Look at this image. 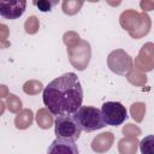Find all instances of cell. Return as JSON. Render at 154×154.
<instances>
[{
	"instance_id": "10",
	"label": "cell",
	"mask_w": 154,
	"mask_h": 154,
	"mask_svg": "<svg viewBox=\"0 0 154 154\" xmlns=\"http://www.w3.org/2000/svg\"><path fill=\"white\" fill-rule=\"evenodd\" d=\"M113 142H114V135L112 132H109V131H106V132H102V134L97 135L93 140L91 149L95 153L102 154V153H106L107 150L111 149Z\"/></svg>"
},
{
	"instance_id": "3",
	"label": "cell",
	"mask_w": 154,
	"mask_h": 154,
	"mask_svg": "<svg viewBox=\"0 0 154 154\" xmlns=\"http://www.w3.org/2000/svg\"><path fill=\"white\" fill-rule=\"evenodd\" d=\"M81 131L82 130L77 125L72 114L58 116L57 119L54 120V132L57 135V138H63L75 142L76 140L79 138Z\"/></svg>"
},
{
	"instance_id": "18",
	"label": "cell",
	"mask_w": 154,
	"mask_h": 154,
	"mask_svg": "<svg viewBox=\"0 0 154 154\" xmlns=\"http://www.w3.org/2000/svg\"><path fill=\"white\" fill-rule=\"evenodd\" d=\"M130 114L132 119L137 123H141L146 114V105L144 102H135L130 107Z\"/></svg>"
},
{
	"instance_id": "8",
	"label": "cell",
	"mask_w": 154,
	"mask_h": 154,
	"mask_svg": "<svg viewBox=\"0 0 154 154\" xmlns=\"http://www.w3.org/2000/svg\"><path fill=\"white\" fill-rule=\"evenodd\" d=\"M26 7V1L17 0V1H0V16L6 19H16L19 18Z\"/></svg>"
},
{
	"instance_id": "25",
	"label": "cell",
	"mask_w": 154,
	"mask_h": 154,
	"mask_svg": "<svg viewBox=\"0 0 154 154\" xmlns=\"http://www.w3.org/2000/svg\"><path fill=\"white\" fill-rule=\"evenodd\" d=\"M141 129L134 124H126L123 128V134L125 135V137H137L138 135H141Z\"/></svg>"
},
{
	"instance_id": "29",
	"label": "cell",
	"mask_w": 154,
	"mask_h": 154,
	"mask_svg": "<svg viewBox=\"0 0 154 154\" xmlns=\"http://www.w3.org/2000/svg\"><path fill=\"white\" fill-rule=\"evenodd\" d=\"M5 109H6V103H4V102L0 100V116H2V114H4Z\"/></svg>"
},
{
	"instance_id": "20",
	"label": "cell",
	"mask_w": 154,
	"mask_h": 154,
	"mask_svg": "<svg viewBox=\"0 0 154 154\" xmlns=\"http://www.w3.org/2000/svg\"><path fill=\"white\" fill-rule=\"evenodd\" d=\"M6 107L8 108L10 112L12 113H19L22 111V101L20 99L14 95V94H10L7 97H6Z\"/></svg>"
},
{
	"instance_id": "22",
	"label": "cell",
	"mask_w": 154,
	"mask_h": 154,
	"mask_svg": "<svg viewBox=\"0 0 154 154\" xmlns=\"http://www.w3.org/2000/svg\"><path fill=\"white\" fill-rule=\"evenodd\" d=\"M153 144H154V136L148 135L141 142H138V147L142 154H154L153 153Z\"/></svg>"
},
{
	"instance_id": "23",
	"label": "cell",
	"mask_w": 154,
	"mask_h": 154,
	"mask_svg": "<svg viewBox=\"0 0 154 154\" xmlns=\"http://www.w3.org/2000/svg\"><path fill=\"white\" fill-rule=\"evenodd\" d=\"M79 41H81L79 35L76 31H66L63 36V42L65 43V46L67 48H71V47L76 46Z\"/></svg>"
},
{
	"instance_id": "28",
	"label": "cell",
	"mask_w": 154,
	"mask_h": 154,
	"mask_svg": "<svg viewBox=\"0 0 154 154\" xmlns=\"http://www.w3.org/2000/svg\"><path fill=\"white\" fill-rule=\"evenodd\" d=\"M10 95L8 93V88L5 85V84H0V100L2 97H7Z\"/></svg>"
},
{
	"instance_id": "24",
	"label": "cell",
	"mask_w": 154,
	"mask_h": 154,
	"mask_svg": "<svg viewBox=\"0 0 154 154\" xmlns=\"http://www.w3.org/2000/svg\"><path fill=\"white\" fill-rule=\"evenodd\" d=\"M8 32V26L0 23V48H7L10 46V41L7 40Z\"/></svg>"
},
{
	"instance_id": "13",
	"label": "cell",
	"mask_w": 154,
	"mask_h": 154,
	"mask_svg": "<svg viewBox=\"0 0 154 154\" xmlns=\"http://www.w3.org/2000/svg\"><path fill=\"white\" fill-rule=\"evenodd\" d=\"M32 120H34V113H32V111L29 109V108H25V109H22L16 116V118H14V125L19 130H25V129H28L32 124Z\"/></svg>"
},
{
	"instance_id": "11",
	"label": "cell",
	"mask_w": 154,
	"mask_h": 154,
	"mask_svg": "<svg viewBox=\"0 0 154 154\" xmlns=\"http://www.w3.org/2000/svg\"><path fill=\"white\" fill-rule=\"evenodd\" d=\"M119 23L123 29L128 30V32L134 31L141 23V14L135 10H125L120 14Z\"/></svg>"
},
{
	"instance_id": "14",
	"label": "cell",
	"mask_w": 154,
	"mask_h": 154,
	"mask_svg": "<svg viewBox=\"0 0 154 154\" xmlns=\"http://www.w3.org/2000/svg\"><path fill=\"white\" fill-rule=\"evenodd\" d=\"M138 148L137 137H124L118 142L119 154H136Z\"/></svg>"
},
{
	"instance_id": "15",
	"label": "cell",
	"mask_w": 154,
	"mask_h": 154,
	"mask_svg": "<svg viewBox=\"0 0 154 154\" xmlns=\"http://www.w3.org/2000/svg\"><path fill=\"white\" fill-rule=\"evenodd\" d=\"M36 123L41 129H49L54 123L53 114L48 111V108H40L36 113Z\"/></svg>"
},
{
	"instance_id": "26",
	"label": "cell",
	"mask_w": 154,
	"mask_h": 154,
	"mask_svg": "<svg viewBox=\"0 0 154 154\" xmlns=\"http://www.w3.org/2000/svg\"><path fill=\"white\" fill-rule=\"evenodd\" d=\"M34 5L37 6L40 11H42V12H48V11H51V8H52V6L54 5V2H52V1H46V0H41V1H34Z\"/></svg>"
},
{
	"instance_id": "17",
	"label": "cell",
	"mask_w": 154,
	"mask_h": 154,
	"mask_svg": "<svg viewBox=\"0 0 154 154\" xmlns=\"http://www.w3.org/2000/svg\"><path fill=\"white\" fill-rule=\"evenodd\" d=\"M126 79L134 84V85H137V87H143L146 83H147V77L144 73L135 70L134 67H131V70L126 73Z\"/></svg>"
},
{
	"instance_id": "4",
	"label": "cell",
	"mask_w": 154,
	"mask_h": 154,
	"mask_svg": "<svg viewBox=\"0 0 154 154\" xmlns=\"http://www.w3.org/2000/svg\"><path fill=\"white\" fill-rule=\"evenodd\" d=\"M100 112H101V117L105 125L118 126L123 124L128 118L126 108L120 102H114V101L105 102Z\"/></svg>"
},
{
	"instance_id": "6",
	"label": "cell",
	"mask_w": 154,
	"mask_h": 154,
	"mask_svg": "<svg viewBox=\"0 0 154 154\" xmlns=\"http://www.w3.org/2000/svg\"><path fill=\"white\" fill-rule=\"evenodd\" d=\"M109 70L117 75H126L132 67V58L123 49L112 51L107 57Z\"/></svg>"
},
{
	"instance_id": "16",
	"label": "cell",
	"mask_w": 154,
	"mask_h": 154,
	"mask_svg": "<svg viewBox=\"0 0 154 154\" xmlns=\"http://www.w3.org/2000/svg\"><path fill=\"white\" fill-rule=\"evenodd\" d=\"M83 4L84 2L81 1V0H64L63 4H61V8H63V12L65 14L73 16L81 10Z\"/></svg>"
},
{
	"instance_id": "7",
	"label": "cell",
	"mask_w": 154,
	"mask_h": 154,
	"mask_svg": "<svg viewBox=\"0 0 154 154\" xmlns=\"http://www.w3.org/2000/svg\"><path fill=\"white\" fill-rule=\"evenodd\" d=\"M132 67L142 73L149 72L154 67V46L152 42H147L142 46L138 55L132 61Z\"/></svg>"
},
{
	"instance_id": "19",
	"label": "cell",
	"mask_w": 154,
	"mask_h": 154,
	"mask_svg": "<svg viewBox=\"0 0 154 154\" xmlns=\"http://www.w3.org/2000/svg\"><path fill=\"white\" fill-rule=\"evenodd\" d=\"M42 90H43V84L40 81H36V79L28 81L23 85V91L28 95H37Z\"/></svg>"
},
{
	"instance_id": "1",
	"label": "cell",
	"mask_w": 154,
	"mask_h": 154,
	"mask_svg": "<svg viewBox=\"0 0 154 154\" xmlns=\"http://www.w3.org/2000/svg\"><path fill=\"white\" fill-rule=\"evenodd\" d=\"M42 100L53 116L73 114L83 101V89L76 73H64L48 83L43 89Z\"/></svg>"
},
{
	"instance_id": "2",
	"label": "cell",
	"mask_w": 154,
	"mask_h": 154,
	"mask_svg": "<svg viewBox=\"0 0 154 154\" xmlns=\"http://www.w3.org/2000/svg\"><path fill=\"white\" fill-rule=\"evenodd\" d=\"M72 117L79 129L85 132H91L105 126L100 109L93 106H81Z\"/></svg>"
},
{
	"instance_id": "21",
	"label": "cell",
	"mask_w": 154,
	"mask_h": 154,
	"mask_svg": "<svg viewBox=\"0 0 154 154\" xmlns=\"http://www.w3.org/2000/svg\"><path fill=\"white\" fill-rule=\"evenodd\" d=\"M38 28H40V22L36 16H30L26 18V20L24 23V29H25L26 34L34 35L38 31Z\"/></svg>"
},
{
	"instance_id": "27",
	"label": "cell",
	"mask_w": 154,
	"mask_h": 154,
	"mask_svg": "<svg viewBox=\"0 0 154 154\" xmlns=\"http://www.w3.org/2000/svg\"><path fill=\"white\" fill-rule=\"evenodd\" d=\"M140 6L141 8L144 11H152L154 8V1H148V0H144V1H141L140 2Z\"/></svg>"
},
{
	"instance_id": "9",
	"label": "cell",
	"mask_w": 154,
	"mask_h": 154,
	"mask_svg": "<svg viewBox=\"0 0 154 154\" xmlns=\"http://www.w3.org/2000/svg\"><path fill=\"white\" fill-rule=\"evenodd\" d=\"M47 154H79V150L73 141L57 138L48 147Z\"/></svg>"
},
{
	"instance_id": "5",
	"label": "cell",
	"mask_w": 154,
	"mask_h": 154,
	"mask_svg": "<svg viewBox=\"0 0 154 154\" xmlns=\"http://www.w3.org/2000/svg\"><path fill=\"white\" fill-rule=\"evenodd\" d=\"M67 54H69V60L71 65L75 69L83 71L89 65L90 57H91V48L89 42L81 40L76 46L67 48Z\"/></svg>"
},
{
	"instance_id": "12",
	"label": "cell",
	"mask_w": 154,
	"mask_h": 154,
	"mask_svg": "<svg viewBox=\"0 0 154 154\" xmlns=\"http://www.w3.org/2000/svg\"><path fill=\"white\" fill-rule=\"evenodd\" d=\"M141 14V23H140V25L137 26V29H135L134 31H130L129 32V35L132 37V38H141V37H143V36H146L149 31H150V28H152V20H150V17L147 14V13H144V12H142V13H140Z\"/></svg>"
}]
</instances>
